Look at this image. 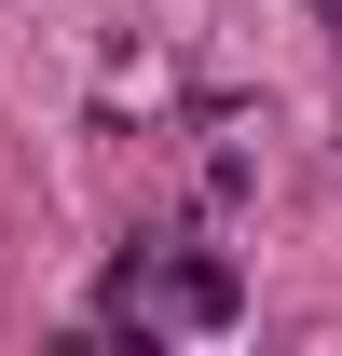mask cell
I'll return each instance as SVG.
<instances>
[{"label":"cell","mask_w":342,"mask_h":356,"mask_svg":"<svg viewBox=\"0 0 342 356\" xmlns=\"http://www.w3.org/2000/svg\"><path fill=\"white\" fill-rule=\"evenodd\" d=\"M110 302H151V329H165V315H178V329H233V302H247V288H233V261H219V247H137V261L124 274H110Z\"/></svg>","instance_id":"obj_1"},{"label":"cell","mask_w":342,"mask_h":356,"mask_svg":"<svg viewBox=\"0 0 342 356\" xmlns=\"http://www.w3.org/2000/svg\"><path fill=\"white\" fill-rule=\"evenodd\" d=\"M315 14H329V42H342V0H315Z\"/></svg>","instance_id":"obj_2"}]
</instances>
